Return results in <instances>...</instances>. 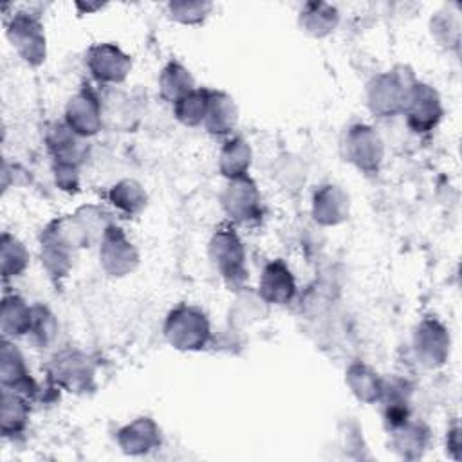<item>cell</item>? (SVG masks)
I'll use <instances>...</instances> for the list:
<instances>
[{"instance_id":"cell-1","label":"cell","mask_w":462,"mask_h":462,"mask_svg":"<svg viewBox=\"0 0 462 462\" xmlns=\"http://www.w3.org/2000/svg\"><path fill=\"white\" fill-rule=\"evenodd\" d=\"M89 64L94 76L103 81H122L131 67L129 56L122 55L118 47L112 46L94 47L89 55Z\"/></svg>"},{"instance_id":"cell-2","label":"cell","mask_w":462,"mask_h":462,"mask_svg":"<svg viewBox=\"0 0 462 462\" xmlns=\"http://www.w3.org/2000/svg\"><path fill=\"white\" fill-rule=\"evenodd\" d=\"M161 83H163L165 96H168L174 101H179L184 96H188L193 87L188 71L177 64H170V67L165 69Z\"/></svg>"}]
</instances>
